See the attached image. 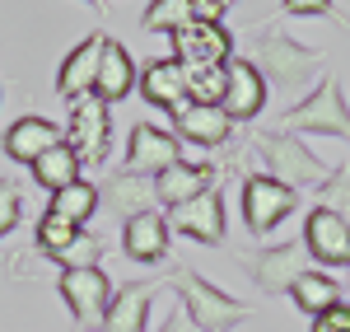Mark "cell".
<instances>
[{
  "label": "cell",
  "instance_id": "1",
  "mask_svg": "<svg viewBox=\"0 0 350 332\" xmlns=\"http://www.w3.org/2000/svg\"><path fill=\"white\" fill-rule=\"evenodd\" d=\"M247 61L262 71V80H267V84L285 89V94H299L304 84L313 89V84L323 80L327 47H308V42H299L285 24H271V28L257 33V47H252Z\"/></svg>",
  "mask_w": 350,
  "mask_h": 332
},
{
  "label": "cell",
  "instance_id": "2",
  "mask_svg": "<svg viewBox=\"0 0 350 332\" xmlns=\"http://www.w3.org/2000/svg\"><path fill=\"white\" fill-rule=\"evenodd\" d=\"M247 150H252V159H257V168L267 178L295 188V192H318L327 178L336 173V164L318 159L304 145V136H290V131H252L247 136Z\"/></svg>",
  "mask_w": 350,
  "mask_h": 332
},
{
  "label": "cell",
  "instance_id": "3",
  "mask_svg": "<svg viewBox=\"0 0 350 332\" xmlns=\"http://www.w3.org/2000/svg\"><path fill=\"white\" fill-rule=\"evenodd\" d=\"M275 131H290V136H332L350 145V103H346V84L341 75H323L299 103L275 117Z\"/></svg>",
  "mask_w": 350,
  "mask_h": 332
},
{
  "label": "cell",
  "instance_id": "4",
  "mask_svg": "<svg viewBox=\"0 0 350 332\" xmlns=\"http://www.w3.org/2000/svg\"><path fill=\"white\" fill-rule=\"evenodd\" d=\"M168 281H173V290H178V305L187 309V318L201 332H234L239 323L252 318V305H247V300L224 295V290L211 285L196 267H168Z\"/></svg>",
  "mask_w": 350,
  "mask_h": 332
},
{
  "label": "cell",
  "instance_id": "5",
  "mask_svg": "<svg viewBox=\"0 0 350 332\" xmlns=\"http://www.w3.org/2000/svg\"><path fill=\"white\" fill-rule=\"evenodd\" d=\"M66 145L84 168H103L112 150V108L98 94H84L66 103Z\"/></svg>",
  "mask_w": 350,
  "mask_h": 332
},
{
  "label": "cell",
  "instance_id": "6",
  "mask_svg": "<svg viewBox=\"0 0 350 332\" xmlns=\"http://www.w3.org/2000/svg\"><path fill=\"white\" fill-rule=\"evenodd\" d=\"M239 267L252 277L262 295H290L304 272H313V257L304 248V239H285V244H267V248L239 253Z\"/></svg>",
  "mask_w": 350,
  "mask_h": 332
},
{
  "label": "cell",
  "instance_id": "7",
  "mask_svg": "<svg viewBox=\"0 0 350 332\" xmlns=\"http://www.w3.org/2000/svg\"><path fill=\"white\" fill-rule=\"evenodd\" d=\"M239 206H243L247 234H252V239H267L271 229H280V225L299 211V192L285 188V183H275V178H267V173H252V178H243Z\"/></svg>",
  "mask_w": 350,
  "mask_h": 332
},
{
  "label": "cell",
  "instance_id": "8",
  "mask_svg": "<svg viewBox=\"0 0 350 332\" xmlns=\"http://www.w3.org/2000/svg\"><path fill=\"white\" fill-rule=\"evenodd\" d=\"M168 220V234H183L191 244H206V248H215L229 239V216H224V188H206L201 196H191L187 206H178V211H168L163 216Z\"/></svg>",
  "mask_w": 350,
  "mask_h": 332
},
{
  "label": "cell",
  "instance_id": "9",
  "mask_svg": "<svg viewBox=\"0 0 350 332\" xmlns=\"http://www.w3.org/2000/svg\"><path fill=\"white\" fill-rule=\"evenodd\" d=\"M61 300H66V309L75 314V323L89 332L103 328V314H108L112 305V281L103 267H80V272H61Z\"/></svg>",
  "mask_w": 350,
  "mask_h": 332
},
{
  "label": "cell",
  "instance_id": "10",
  "mask_svg": "<svg viewBox=\"0 0 350 332\" xmlns=\"http://www.w3.org/2000/svg\"><path fill=\"white\" fill-rule=\"evenodd\" d=\"M173 61L187 71V66H229L234 61V33L224 24H201L191 19L187 28H178L173 38Z\"/></svg>",
  "mask_w": 350,
  "mask_h": 332
},
{
  "label": "cell",
  "instance_id": "11",
  "mask_svg": "<svg viewBox=\"0 0 350 332\" xmlns=\"http://www.w3.org/2000/svg\"><path fill=\"white\" fill-rule=\"evenodd\" d=\"M183 164V145L178 136L159 127V122H135L131 136H126V168L131 173H145V178H159L163 168Z\"/></svg>",
  "mask_w": 350,
  "mask_h": 332
},
{
  "label": "cell",
  "instance_id": "12",
  "mask_svg": "<svg viewBox=\"0 0 350 332\" xmlns=\"http://www.w3.org/2000/svg\"><path fill=\"white\" fill-rule=\"evenodd\" d=\"M178 145H196V150H229L239 140V127L224 117L219 108H201V103H183V108L168 117Z\"/></svg>",
  "mask_w": 350,
  "mask_h": 332
},
{
  "label": "cell",
  "instance_id": "13",
  "mask_svg": "<svg viewBox=\"0 0 350 332\" xmlns=\"http://www.w3.org/2000/svg\"><path fill=\"white\" fill-rule=\"evenodd\" d=\"M267 89L271 84L262 80V71L247 61V56H234L229 61V71H224V99H219V112L239 127V122H252V117H262L267 108Z\"/></svg>",
  "mask_w": 350,
  "mask_h": 332
},
{
  "label": "cell",
  "instance_id": "14",
  "mask_svg": "<svg viewBox=\"0 0 350 332\" xmlns=\"http://www.w3.org/2000/svg\"><path fill=\"white\" fill-rule=\"evenodd\" d=\"M304 248L318 262V272H323V267L350 272V225L341 220V216H332L327 206H313V211L304 216Z\"/></svg>",
  "mask_w": 350,
  "mask_h": 332
},
{
  "label": "cell",
  "instance_id": "15",
  "mask_svg": "<svg viewBox=\"0 0 350 332\" xmlns=\"http://www.w3.org/2000/svg\"><path fill=\"white\" fill-rule=\"evenodd\" d=\"M103 42H108V33L94 28L89 38H80L70 52L61 56V66H56V94H61L66 103L94 94V84H98V61H103Z\"/></svg>",
  "mask_w": 350,
  "mask_h": 332
},
{
  "label": "cell",
  "instance_id": "16",
  "mask_svg": "<svg viewBox=\"0 0 350 332\" xmlns=\"http://www.w3.org/2000/svg\"><path fill=\"white\" fill-rule=\"evenodd\" d=\"M98 206H108L122 225L135 220V216H145V211L159 206V201H154V178L131 173V168H117V173H108V178L98 183Z\"/></svg>",
  "mask_w": 350,
  "mask_h": 332
},
{
  "label": "cell",
  "instance_id": "17",
  "mask_svg": "<svg viewBox=\"0 0 350 332\" xmlns=\"http://www.w3.org/2000/svg\"><path fill=\"white\" fill-rule=\"evenodd\" d=\"M215 183H219V164H211V159H183V164L163 168L154 178V201L168 206V211H178V206H187L191 196H201Z\"/></svg>",
  "mask_w": 350,
  "mask_h": 332
},
{
  "label": "cell",
  "instance_id": "18",
  "mask_svg": "<svg viewBox=\"0 0 350 332\" xmlns=\"http://www.w3.org/2000/svg\"><path fill=\"white\" fill-rule=\"evenodd\" d=\"M135 89H140V99L150 108L168 112V117L187 103V80H183V66L173 56H150L140 66V75H135Z\"/></svg>",
  "mask_w": 350,
  "mask_h": 332
},
{
  "label": "cell",
  "instance_id": "19",
  "mask_svg": "<svg viewBox=\"0 0 350 332\" xmlns=\"http://www.w3.org/2000/svg\"><path fill=\"white\" fill-rule=\"evenodd\" d=\"M154 300H159V281H126V285H117L98 332H145Z\"/></svg>",
  "mask_w": 350,
  "mask_h": 332
},
{
  "label": "cell",
  "instance_id": "20",
  "mask_svg": "<svg viewBox=\"0 0 350 332\" xmlns=\"http://www.w3.org/2000/svg\"><path fill=\"white\" fill-rule=\"evenodd\" d=\"M66 140V127H56L52 117H19V122H10V131H5V155L14 159V164H38L52 145Z\"/></svg>",
  "mask_w": 350,
  "mask_h": 332
},
{
  "label": "cell",
  "instance_id": "21",
  "mask_svg": "<svg viewBox=\"0 0 350 332\" xmlns=\"http://www.w3.org/2000/svg\"><path fill=\"white\" fill-rule=\"evenodd\" d=\"M122 248L140 267L168 262V220H163V211H145V216L122 225Z\"/></svg>",
  "mask_w": 350,
  "mask_h": 332
},
{
  "label": "cell",
  "instance_id": "22",
  "mask_svg": "<svg viewBox=\"0 0 350 332\" xmlns=\"http://www.w3.org/2000/svg\"><path fill=\"white\" fill-rule=\"evenodd\" d=\"M135 75H140V66L131 61V52H126L117 38H108V42H103V61H98V84H94V94L112 108V103H122V99L135 94Z\"/></svg>",
  "mask_w": 350,
  "mask_h": 332
},
{
  "label": "cell",
  "instance_id": "23",
  "mask_svg": "<svg viewBox=\"0 0 350 332\" xmlns=\"http://www.w3.org/2000/svg\"><path fill=\"white\" fill-rule=\"evenodd\" d=\"M290 300H295L299 314H308V318H318V314H327V309L341 305V281L327 277V272H304V277L290 285Z\"/></svg>",
  "mask_w": 350,
  "mask_h": 332
},
{
  "label": "cell",
  "instance_id": "24",
  "mask_svg": "<svg viewBox=\"0 0 350 332\" xmlns=\"http://www.w3.org/2000/svg\"><path fill=\"white\" fill-rule=\"evenodd\" d=\"M94 211H98V183H89V178L52 192V201H47V216H61V220L80 225V229L94 220Z\"/></svg>",
  "mask_w": 350,
  "mask_h": 332
},
{
  "label": "cell",
  "instance_id": "25",
  "mask_svg": "<svg viewBox=\"0 0 350 332\" xmlns=\"http://www.w3.org/2000/svg\"><path fill=\"white\" fill-rule=\"evenodd\" d=\"M80 159H75V150L61 140V145H52L38 164H33V183L38 188H47V192H61V188H70V183H80Z\"/></svg>",
  "mask_w": 350,
  "mask_h": 332
},
{
  "label": "cell",
  "instance_id": "26",
  "mask_svg": "<svg viewBox=\"0 0 350 332\" xmlns=\"http://www.w3.org/2000/svg\"><path fill=\"white\" fill-rule=\"evenodd\" d=\"M224 71H229V66H187V71H183V80H187V103L219 108V99H224Z\"/></svg>",
  "mask_w": 350,
  "mask_h": 332
},
{
  "label": "cell",
  "instance_id": "27",
  "mask_svg": "<svg viewBox=\"0 0 350 332\" xmlns=\"http://www.w3.org/2000/svg\"><path fill=\"white\" fill-rule=\"evenodd\" d=\"M140 24H145V33H168L173 38L178 28L191 24V0H150Z\"/></svg>",
  "mask_w": 350,
  "mask_h": 332
},
{
  "label": "cell",
  "instance_id": "28",
  "mask_svg": "<svg viewBox=\"0 0 350 332\" xmlns=\"http://www.w3.org/2000/svg\"><path fill=\"white\" fill-rule=\"evenodd\" d=\"M75 234H80V225L61 220V216H38V225H33V248L42 253V257H56V253H66L70 244H75Z\"/></svg>",
  "mask_w": 350,
  "mask_h": 332
},
{
  "label": "cell",
  "instance_id": "29",
  "mask_svg": "<svg viewBox=\"0 0 350 332\" xmlns=\"http://www.w3.org/2000/svg\"><path fill=\"white\" fill-rule=\"evenodd\" d=\"M98 257H103V239H98L94 229H80L75 244H70L66 253H56L52 262L61 267V272H80V267H98Z\"/></svg>",
  "mask_w": 350,
  "mask_h": 332
},
{
  "label": "cell",
  "instance_id": "30",
  "mask_svg": "<svg viewBox=\"0 0 350 332\" xmlns=\"http://www.w3.org/2000/svg\"><path fill=\"white\" fill-rule=\"evenodd\" d=\"M318 206H327L332 216H341V220L350 225V164L336 168L323 188H318Z\"/></svg>",
  "mask_w": 350,
  "mask_h": 332
},
{
  "label": "cell",
  "instance_id": "31",
  "mask_svg": "<svg viewBox=\"0 0 350 332\" xmlns=\"http://www.w3.org/2000/svg\"><path fill=\"white\" fill-rule=\"evenodd\" d=\"M24 220V192L14 178H0V239H10Z\"/></svg>",
  "mask_w": 350,
  "mask_h": 332
},
{
  "label": "cell",
  "instance_id": "32",
  "mask_svg": "<svg viewBox=\"0 0 350 332\" xmlns=\"http://www.w3.org/2000/svg\"><path fill=\"white\" fill-rule=\"evenodd\" d=\"M313 332H350V305L341 300L336 309L318 314V318H313Z\"/></svg>",
  "mask_w": 350,
  "mask_h": 332
},
{
  "label": "cell",
  "instance_id": "33",
  "mask_svg": "<svg viewBox=\"0 0 350 332\" xmlns=\"http://www.w3.org/2000/svg\"><path fill=\"white\" fill-rule=\"evenodd\" d=\"M285 14H290V19H332L336 10L323 5V0H290V5H285Z\"/></svg>",
  "mask_w": 350,
  "mask_h": 332
},
{
  "label": "cell",
  "instance_id": "34",
  "mask_svg": "<svg viewBox=\"0 0 350 332\" xmlns=\"http://www.w3.org/2000/svg\"><path fill=\"white\" fill-rule=\"evenodd\" d=\"M224 10H229V5H219V0H196V5H191V19H201V24H219Z\"/></svg>",
  "mask_w": 350,
  "mask_h": 332
},
{
  "label": "cell",
  "instance_id": "35",
  "mask_svg": "<svg viewBox=\"0 0 350 332\" xmlns=\"http://www.w3.org/2000/svg\"><path fill=\"white\" fill-rule=\"evenodd\" d=\"M159 332H201V328L187 318V309H183V305H173V314L159 323Z\"/></svg>",
  "mask_w": 350,
  "mask_h": 332
},
{
  "label": "cell",
  "instance_id": "36",
  "mask_svg": "<svg viewBox=\"0 0 350 332\" xmlns=\"http://www.w3.org/2000/svg\"><path fill=\"white\" fill-rule=\"evenodd\" d=\"M341 300L350 305V272H346V281H341Z\"/></svg>",
  "mask_w": 350,
  "mask_h": 332
},
{
  "label": "cell",
  "instance_id": "37",
  "mask_svg": "<svg viewBox=\"0 0 350 332\" xmlns=\"http://www.w3.org/2000/svg\"><path fill=\"white\" fill-rule=\"evenodd\" d=\"M0 103H5V84H0Z\"/></svg>",
  "mask_w": 350,
  "mask_h": 332
}]
</instances>
